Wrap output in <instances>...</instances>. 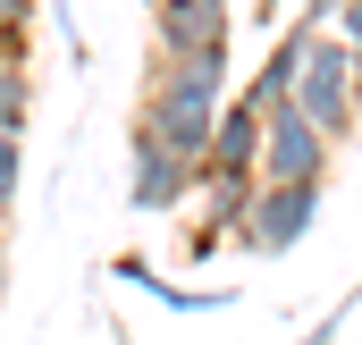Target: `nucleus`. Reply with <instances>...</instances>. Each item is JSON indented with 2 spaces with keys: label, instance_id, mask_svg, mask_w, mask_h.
I'll list each match as a JSON object with an SVG mask.
<instances>
[{
  "label": "nucleus",
  "instance_id": "obj_17",
  "mask_svg": "<svg viewBox=\"0 0 362 345\" xmlns=\"http://www.w3.org/2000/svg\"><path fill=\"white\" fill-rule=\"evenodd\" d=\"M144 8H160V0H144Z\"/></svg>",
  "mask_w": 362,
  "mask_h": 345
},
{
  "label": "nucleus",
  "instance_id": "obj_3",
  "mask_svg": "<svg viewBox=\"0 0 362 345\" xmlns=\"http://www.w3.org/2000/svg\"><path fill=\"white\" fill-rule=\"evenodd\" d=\"M329 160H337V144L295 101L262 110V185H329Z\"/></svg>",
  "mask_w": 362,
  "mask_h": 345
},
{
  "label": "nucleus",
  "instance_id": "obj_2",
  "mask_svg": "<svg viewBox=\"0 0 362 345\" xmlns=\"http://www.w3.org/2000/svg\"><path fill=\"white\" fill-rule=\"evenodd\" d=\"M312 228H320V185H253L245 228H236V253L278 261V253H295Z\"/></svg>",
  "mask_w": 362,
  "mask_h": 345
},
{
  "label": "nucleus",
  "instance_id": "obj_5",
  "mask_svg": "<svg viewBox=\"0 0 362 345\" xmlns=\"http://www.w3.org/2000/svg\"><path fill=\"white\" fill-rule=\"evenodd\" d=\"M236 93V51H185V59H160L144 68V101H194V110H219Z\"/></svg>",
  "mask_w": 362,
  "mask_h": 345
},
{
  "label": "nucleus",
  "instance_id": "obj_8",
  "mask_svg": "<svg viewBox=\"0 0 362 345\" xmlns=\"http://www.w3.org/2000/svg\"><path fill=\"white\" fill-rule=\"evenodd\" d=\"M110 269H118L127 286L160 295V303H169V312H185V320H202V312H228V303H236V286H177V278H160V269H152L144 253H118Z\"/></svg>",
  "mask_w": 362,
  "mask_h": 345
},
{
  "label": "nucleus",
  "instance_id": "obj_10",
  "mask_svg": "<svg viewBox=\"0 0 362 345\" xmlns=\"http://www.w3.org/2000/svg\"><path fill=\"white\" fill-rule=\"evenodd\" d=\"M303 51H312V25H295V17H286V34L270 42V59L245 76V93H253L262 110H278V101L295 93V76H303Z\"/></svg>",
  "mask_w": 362,
  "mask_h": 345
},
{
  "label": "nucleus",
  "instance_id": "obj_1",
  "mask_svg": "<svg viewBox=\"0 0 362 345\" xmlns=\"http://www.w3.org/2000/svg\"><path fill=\"white\" fill-rule=\"evenodd\" d=\"M329 144H354L362 135V110H354V51L337 42V34H312V51H303V76L286 93Z\"/></svg>",
  "mask_w": 362,
  "mask_h": 345
},
{
  "label": "nucleus",
  "instance_id": "obj_6",
  "mask_svg": "<svg viewBox=\"0 0 362 345\" xmlns=\"http://www.w3.org/2000/svg\"><path fill=\"white\" fill-rule=\"evenodd\" d=\"M152 51H160V59L236 51V0H160V8H152Z\"/></svg>",
  "mask_w": 362,
  "mask_h": 345
},
{
  "label": "nucleus",
  "instance_id": "obj_13",
  "mask_svg": "<svg viewBox=\"0 0 362 345\" xmlns=\"http://www.w3.org/2000/svg\"><path fill=\"white\" fill-rule=\"evenodd\" d=\"M337 42H346V51H362V0H346V17H337Z\"/></svg>",
  "mask_w": 362,
  "mask_h": 345
},
{
  "label": "nucleus",
  "instance_id": "obj_16",
  "mask_svg": "<svg viewBox=\"0 0 362 345\" xmlns=\"http://www.w3.org/2000/svg\"><path fill=\"white\" fill-rule=\"evenodd\" d=\"M354 110H362V51H354Z\"/></svg>",
  "mask_w": 362,
  "mask_h": 345
},
{
  "label": "nucleus",
  "instance_id": "obj_4",
  "mask_svg": "<svg viewBox=\"0 0 362 345\" xmlns=\"http://www.w3.org/2000/svg\"><path fill=\"white\" fill-rule=\"evenodd\" d=\"M194 185H202V169H185L177 152H160V144L127 118V202H135L144 219H177L185 202H194Z\"/></svg>",
  "mask_w": 362,
  "mask_h": 345
},
{
  "label": "nucleus",
  "instance_id": "obj_14",
  "mask_svg": "<svg viewBox=\"0 0 362 345\" xmlns=\"http://www.w3.org/2000/svg\"><path fill=\"white\" fill-rule=\"evenodd\" d=\"M245 8H253V17H262V25H278V17H286V8H295V0H245Z\"/></svg>",
  "mask_w": 362,
  "mask_h": 345
},
{
  "label": "nucleus",
  "instance_id": "obj_15",
  "mask_svg": "<svg viewBox=\"0 0 362 345\" xmlns=\"http://www.w3.org/2000/svg\"><path fill=\"white\" fill-rule=\"evenodd\" d=\"M0 295H8V228H0Z\"/></svg>",
  "mask_w": 362,
  "mask_h": 345
},
{
  "label": "nucleus",
  "instance_id": "obj_11",
  "mask_svg": "<svg viewBox=\"0 0 362 345\" xmlns=\"http://www.w3.org/2000/svg\"><path fill=\"white\" fill-rule=\"evenodd\" d=\"M17 185H25V144L0 135V228H8V211H17Z\"/></svg>",
  "mask_w": 362,
  "mask_h": 345
},
{
  "label": "nucleus",
  "instance_id": "obj_12",
  "mask_svg": "<svg viewBox=\"0 0 362 345\" xmlns=\"http://www.w3.org/2000/svg\"><path fill=\"white\" fill-rule=\"evenodd\" d=\"M34 17H42V0H0V34H34Z\"/></svg>",
  "mask_w": 362,
  "mask_h": 345
},
{
  "label": "nucleus",
  "instance_id": "obj_9",
  "mask_svg": "<svg viewBox=\"0 0 362 345\" xmlns=\"http://www.w3.org/2000/svg\"><path fill=\"white\" fill-rule=\"evenodd\" d=\"M34 118V34H0V135L25 144Z\"/></svg>",
  "mask_w": 362,
  "mask_h": 345
},
{
  "label": "nucleus",
  "instance_id": "obj_7",
  "mask_svg": "<svg viewBox=\"0 0 362 345\" xmlns=\"http://www.w3.org/2000/svg\"><path fill=\"white\" fill-rule=\"evenodd\" d=\"M202 177H236V185H262V101L253 93H228L219 127H211V160Z\"/></svg>",
  "mask_w": 362,
  "mask_h": 345
}]
</instances>
